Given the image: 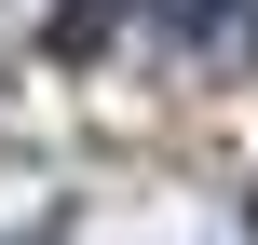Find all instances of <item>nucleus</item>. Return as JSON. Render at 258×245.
<instances>
[{"mask_svg":"<svg viewBox=\"0 0 258 245\" xmlns=\"http://www.w3.org/2000/svg\"><path fill=\"white\" fill-rule=\"evenodd\" d=\"M150 14H163V41H177V55H204V41H231V14H245V0H150Z\"/></svg>","mask_w":258,"mask_h":245,"instance_id":"1","label":"nucleus"},{"mask_svg":"<svg viewBox=\"0 0 258 245\" xmlns=\"http://www.w3.org/2000/svg\"><path fill=\"white\" fill-rule=\"evenodd\" d=\"M122 14H136V0H68V14H54V55H95Z\"/></svg>","mask_w":258,"mask_h":245,"instance_id":"2","label":"nucleus"},{"mask_svg":"<svg viewBox=\"0 0 258 245\" xmlns=\"http://www.w3.org/2000/svg\"><path fill=\"white\" fill-rule=\"evenodd\" d=\"M245 41H258V0H245Z\"/></svg>","mask_w":258,"mask_h":245,"instance_id":"3","label":"nucleus"}]
</instances>
